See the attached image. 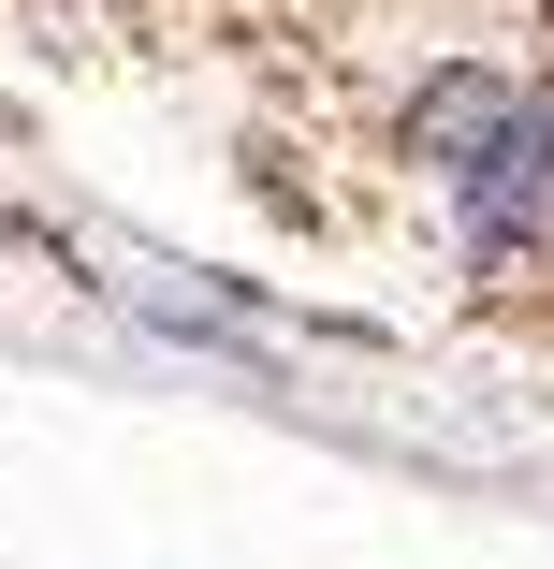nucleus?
Wrapping results in <instances>:
<instances>
[{"mask_svg": "<svg viewBox=\"0 0 554 569\" xmlns=\"http://www.w3.org/2000/svg\"><path fill=\"white\" fill-rule=\"evenodd\" d=\"M409 161H423L453 263H482V278L554 263V88L540 73H437L409 102Z\"/></svg>", "mask_w": 554, "mask_h": 569, "instance_id": "1", "label": "nucleus"}]
</instances>
